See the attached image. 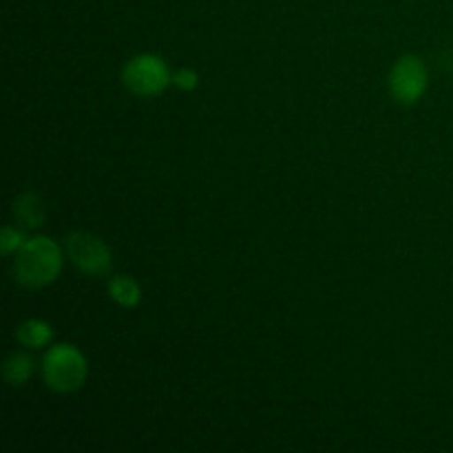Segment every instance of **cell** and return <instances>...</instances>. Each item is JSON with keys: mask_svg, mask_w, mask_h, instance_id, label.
Returning a JSON list of instances; mask_svg holds the SVG:
<instances>
[{"mask_svg": "<svg viewBox=\"0 0 453 453\" xmlns=\"http://www.w3.org/2000/svg\"><path fill=\"white\" fill-rule=\"evenodd\" d=\"M18 343L25 345V348L35 349L44 348V345L51 343L53 339V327L47 321H40V319H29V321L22 323L16 332Z\"/></svg>", "mask_w": 453, "mask_h": 453, "instance_id": "8", "label": "cell"}, {"mask_svg": "<svg viewBox=\"0 0 453 453\" xmlns=\"http://www.w3.org/2000/svg\"><path fill=\"white\" fill-rule=\"evenodd\" d=\"M122 84L140 97H155L171 84V71L166 62L155 53H142L131 58L122 69Z\"/></svg>", "mask_w": 453, "mask_h": 453, "instance_id": "3", "label": "cell"}, {"mask_svg": "<svg viewBox=\"0 0 453 453\" xmlns=\"http://www.w3.org/2000/svg\"><path fill=\"white\" fill-rule=\"evenodd\" d=\"M65 250L80 273L88 277H106L113 268L111 248L87 230H73L65 237Z\"/></svg>", "mask_w": 453, "mask_h": 453, "instance_id": "4", "label": "cell"}, {"mask_svg": "<svg viewBox=\"0 0 453 453\" xmlns=\"http://www.w3.org/2000/svg\"><path fill=\"white\" fill-rule=\"evenodd\" d=\"M25 234H22V230L13 228V226H4L3 228V237H0V250H3L4 257L13 255V252L20 250L22 246H25Z\"/></svg>", "mask_w": 453, "mask_h": 453, "instance_id": "10", "label": "cell"}, {"mask_svg": "<svg viewBox=\"0 0 453 453\" xmlns=\"http://www.w3.org/2000/svg\"><path fill=\"white\" fill-rule=\"evenodd\" d=\"M427 66L418 56H403L389 71V91L398 104L411 106L427 91Z\"/></svg>", "mask_w": 453, "mask_h": 453, "instance_id": "5", "label": "cell"}, {"mask_svg": "<svg viewBox=\"0 0 453 453\" xmlns=\"http://www.w3.org/2000/svg\"><path fill=\"white\" fill-rule=\"evenodd\" d=\"M62 270V250L49 237L27 239L13 259V279L22 288L38 290L56 281Z\"/></svg>", "mask_w": 453, "mask_h": 453, "instance_id": "1", "label": "cell"}, {"mask_svg": "<svg viewBox=\"0 0 453 453\" xmlns=\"http://www.w3.org/2000/svg\"><path fill=\"white\" fill-rule=\"evenodd\" d=\"M34 370H35V361L34 357L27 352H12L3 365L4 380H7L12 388H20V385H25L27 380L34 376Z\"/></svg>", "mask_w": 453, "mask_h": 453, "instance_id": "7", "label": "cell"}, {"mask_svg": "<svg viewBox=\"0 0 453 453\" xmlns=\"http://www.w3.org/2000/svg\"><path fill=\"white\" fill-rule=\"evenodd\" d=\"M88 365L84 354L73 345H53L42 358L44 383L58 394H71L87 380Z\"/></svg>", "mask_w": 453, "mask_h": 453, "instance_id": "2", "label": "cell"}, {"mask_svg": "<svg viewBox=\"0 0 453 453\" xmlns=\"http://www.w3.org/2000/svg\"><path fill=\"white\" fill-rule=\"evenodd\" d=\"M109 296L122 308H135L142 301V290L135 279L119 274L109 281Z\"/></svg>", "mask_w": 453, "mask_h": 453, "instance_id": "9", "label": "cell"}, {"mask_svg": "<svg viewBox=\"0 0 453 453\" xmlns=\"http://www.w3.org/2000/svg\"><path fill=\"white\" fill-rule=\"evenodd\" d=\"M12 215L22 228L35 230V228H42L44 221H47V208H44L42 197H40L38 193H34V190H25V193H20L16 199H13Z\"/></svg>", "mask_w": 453, "mask_h": 453, "instance_id": "6", "label": "cell"}, {"mask_svg": "<svg viewBox=\"0 0 453 453\" xmlns=\"http://www.w3.org/2000/svg\"><path fill=\"white\" fill-rule=\"evenodd\" d=\"M173 82L181 88V91H195L199 84L197 71L193 69H180L175 75H173Z\"/></svg>", "mask_w": 453, "mask_h": 453, "instance_id": "11", "label": "cell"}]
</instances>
